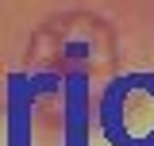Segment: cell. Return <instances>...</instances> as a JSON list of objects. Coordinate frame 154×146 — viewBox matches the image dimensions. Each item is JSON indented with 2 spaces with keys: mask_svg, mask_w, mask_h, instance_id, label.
<instances>
[{
  "mask_svg": "<svg viewBox=\"0 0 154 146\" xmlns=\"http://www.w3.org/2000/svg\"><path fill=\"white\" fill-rule=\"evenodd\" d=\"M31 54L50 69L85 77L112 62V35L93 16H58L31 38Z\"/></svg>",
  "mask_w": 154,
  "mask_h": 146,
  "instance_id": "6da1fadb",
  "label": "cell"
}]
</instances>
